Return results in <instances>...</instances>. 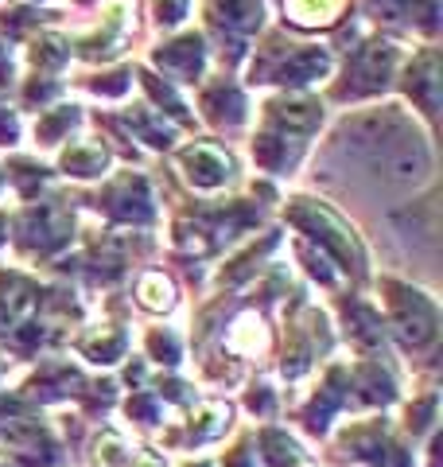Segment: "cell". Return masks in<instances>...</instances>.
I'll return each mask as SVG.
<instances>
[{
  "label": "cell",
  "mask_w": 443,
  "mask_h": 467,
  "mask_svg": "<svg viewBox=\"0 0 443 467\" xmlns=\"http://www.w3.org/2000/svg\"><path fill=\"white\" fill-rule=\"evenodd\" d=\"M187 168H191V180L202 183V187H214L230 175V160L214 152V149H191L187 152Z\"/></svg>",
  "instance_id": "cell-1"
},
{
  "label": "cell",
  "mask_w": 443,
  "mask_h": 467,
  "mask_svg": "<svg viewBox=\"0 0 443 467\" xmlns=\"http://www.w3.org/2000/svg\"><path fill=\"white\" fill-rule=\"evenodd\" d=\"M222 12H226V24L233 27H242V32H249V27H257L261 24V0H218Z\"/></svg>",
  "instance_id": "cell-2"
},
{
  "label": "cell",
  "mask_w": 443,
  "mask_h": 467,
  "mask_svg": "<svg viewBox=\"0 0 443 467\" xmlns=\"http://www.w3.org/2000/svg\"><path fill=\"white\" fill-rule=\"evenodd\" d=\"M338 5L343 0H288V8H292V20H300V24H319V20H331Z\"/></svg>",
  "instance_id": "cell-3"
},
{
  "label": "cell",
  "mask_w": 443,
  "mask_h": 467,
  "mask_svg": "<svg viewBox=\"0 0 443 467\" xmlns=\"http://www.w3.org/2000/svg\"><path fill=\"white\" fill-rule=\"evenodd\" d=\"M101 164H106V156H101V149H78V152H67V168H74L78 175H94V171H101Z\"/></svg>",
  "instance_id": "cell-4"
},
{
  "label": "cell",
  "mask_w": 443,
  "mask_h": 467,
  "mask_svg": "<svg viewBox=\"0 0 443 467\" xmlns=\"http://www.w3.org/2000/svg\"><path fill=\"white\" fill-rule=\"evenodd\" d=\"M140 296H144L148 308H168L171 304V285L160 281V276H148V281L140 285Z\"/></svg>",
  "instance_id": "cell-5"
}]
</instances>
